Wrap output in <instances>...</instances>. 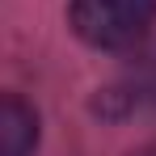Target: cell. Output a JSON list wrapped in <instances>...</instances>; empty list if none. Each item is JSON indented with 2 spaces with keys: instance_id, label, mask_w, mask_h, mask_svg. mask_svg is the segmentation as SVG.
<instances>
[{
  "instance_id": "6da1fadb",
  "label": "cell",
  "mask_w": 156,
  "mask_h": 156,
  "mask_svg": "<svg viewBox=\"0 0 156 156\" xmlns=\"http://www.w3.org/2000/svg\"><path fill=\"white\" fill-rule=\"evenodd\" d=\"M68 21L97 51H127L156 21V0H72Z\"/></svg>"
},
{
  "instance_id": "3957f363",
  "label": "cell",
  "mask_w": 156,
  "mask_h": 156,
  "mask_svg": "<svg viewBox=\"0 0 156 156\" xmlns=\"http://www.w3.org/2000/svg\"><path fill=\"white\" fill-rule=\"evenodd\" d=\"M131 105H156V55L148 63H139V72L131 80V93H122Z\"/></svg>"
},
{
  "instance_id": "7a4b0ae2",
  "label": "cell",
  "mask_w": 156,
  "mask_h": 156,
  "mask_svg": "<svg viewBox=\"0 0 156 156\" xmlns=\"http://www.w3.org/2000/svg\"><path fill=\"white\" fill-rule=\"evenodd\" d=\"M38 144V118L21 97L0 101V156H30Z\"/></svg>"
}]
</instances>
